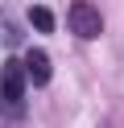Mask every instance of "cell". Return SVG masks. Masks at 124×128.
Here are the masks:
<instances>
[{"label": "cell", "instance_id": "1", "mask_svg": "<svg viewBox=\"0 0 124 128\" xmlns=\"http://www.w3.org/2000/svg\"><path fill=\"white\" fill-rule=\"evenodd\" d=\"M0 116H25V58H8L0 70Z\"/></svg>", "mask_w": 124, "mask_h": 128}, {"label": "cell", "instance_id": "2", "mask_svg": "<svg viewBox=\"0 0 124 128\" xmlns=\"http://www.w3.org/2000/svg\"><path fill=\"white\" fill-rule=\"evenodd\" d=\"M66 25H70V33H74V37H83V42H91V37L103 33V17H99V8H91L87 0H74V4H70Z\"/></svg>", "mask_w": 124, "mask_h": 128}, {"label": "cell", "instance_id": "3", "mask_svg": "<svg viewBox=\"0 0 124 128\" xmlns=\"http://www.w3.org/2000/svg\"><path fill=\"white\" fill-rule=\"evenodd\" d=\"M25 74H29L37 87H46V83H50V74H54L50 54H46V50H25Z\"/></svg>", "mask_w": 124, "mask_h": 128}, {"label": "cell", "instance_id": "4", "mask_svg": "<svg viewBox=\"0 0 124 128\" xmlns=\"http://www.w3.org/2000/svg\"><path fill=\"white\" fill-rule=\"evenodd\" d=\"M29 25L37 29V33H54V12H50L46 4H33L29 8Z\"/></svg>", "mask_w": 124, "mask_h": 128}]
</instances>
